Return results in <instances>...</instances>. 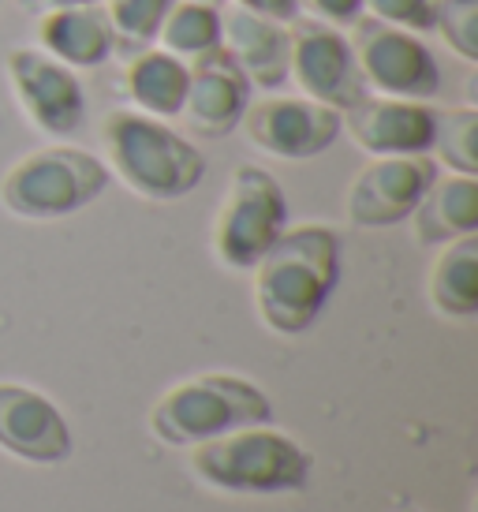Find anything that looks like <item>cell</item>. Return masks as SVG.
<instances>
[{"label":"cell","mask_w":478,"mask_h":512,"mask_svg":"<svg viewBox=\"0 0 478 512\" xmlns=\"http://www.w3.org/2000/svg\"><path fill=\"white\" fill-rule=\"evenodd\" d=\"M254 270V307L281 337L307 333L340 281V236L329 225L284 228Z\"/></svg>","instance_id":"cell-1"},{"label":"cell","mask_w":478,"mask_h":512,"mask_svg":"<svg viewBox=\"0 0 478 512\" xmlns=\"http://www.w3.org/2000/svg\"><path fill=\"white\" fill-rule=\"evenodd\" d=\"M101 143L109 169L124 180L139 199L176 202L191 195L206 176V157L180 131H172L161 116L116 109L101 124Z\"/></svg>","instance_id":"cell-2"},{"label":"cell","mask_w":478,"mask_h":512,"mask_svg":"<svg viewBox=\"0 0 478 512\" xmlns=\"http://www.w3.org/2000/svg\"><path fill=\"white\" fill-rule=\"evenodd\" d=\"M310 468L314 456L269 423L191 445V471L198 483L225 494H292L307 486Z\"/></svg>","instance_id":"cell-3"},{"label":"cell","mask_w":478,"mask_h":512,"mask_svg":"<svg viewBox=\"0 0 478 512\" xmlns=\"http://www.w3.org/2000/svg\"><path fill=\"white\" fill-rule=\"evenodd\" d=\"M273 423V400L239 374H195L157 397L150 430L165 445H198L239 427Z\"/></svg>","instance_id":"cell-4"},{"label":"cell","mask_w":478,"mask_h":512,"mask_svg":"<svg viewBox=\"0 0 478 512\" xmlns=\"http://www.w3.org/2000/svg\"><path fill=\"white\" fill-rule=\"evenodd\" d=\"M109 165L79 146H42L19 157L0 180V206L23 221H57L105 195Z\"/></svg>","instance_id":"cell-5"},{"label":"cell","mask_w":478,"mask_h":512,"mask_svg":"<svg viewBox=\"0 0 478 512\" xmlns=\"http://www.w3.org/2000/svg\"><path fill=\"white\" fill-rule=\"evenodd\" d=\"M288 228V199L262 165H239L213 217V255L228 270H251Z\"/></svg>","instance_id":"cell-6"},{"label":"cell","mask_w":478,"mask_h":512,"mask_svg":"<svg viewBox=\"0 0 478 512\" xmlns=\"http://www.w3.org/2000/svg\"><path fill=\"white\" fill-rule=\"evenodd\" d=\"M348 42L355 49L363 83L385 98L426 101L441 90V68H437L430 45H422L415 30L381 23L374 15H359L355 38Z\"/></svg>","instance_id":"cell-7"},{"label":"cell","mask_w":478,"mask_h":512,"mask_svg":"<svg viewBox=\"0 0 478 512\" xmlns=\"http://www.w3.org/2000/svg\"><path fill=\"white\" fill-rule=\"evenodd\" d=\"M288 79H296L303 98L322 101L329 109H352L366 94V83L355 64L352 42L329 23L292 19L288 30Z\"/></svg>","instance_id":"cell-8"},{"label":"cell","mask_w":478,"mask_h":512,"mask_svg":"<svg viewBox=\"0 0 478 512\" xmlns=\"http://www.w3.org/2000/svg\"><path fill=\"white\" fill-rule=\"evenodd\" d=\"M4 72H8V83H12L27 120L42 135L68 139V135H75V131L83 128L86 94H83V83L75 79V72H71L68 64L53 60L42 49L15 45V49H8Z\"/></svg>","instance_id":"cell-9"},{"label":"cell","mask_w":478,"mask_h":512,"mask_svg":"<svg viewBox=\"0 0 478 512\" xmlns=\"http://www.w3.org/2000/svg\"><path fill=\"white\" fill-rule=\"evenodd\" d=\"M437 180V165L426 154L374 157L348 184L344 214L355 228H389L415 214L422 195Z\"/></svg>","instance_id":"cell-10"},{"label":"cell","mask_w":478,"mask_h":512,"mask_svg":"<svg viewBox=\"0 0 478 512\" xmlns=\"http://www.w3.org/2000/svg\"><path fill=\"white\" fill-rule=\"evenodd\" d=\"M243 135L262 154L281 161H307L325 154L340 139V113L310 98H262L251 101L239 120Z\"/></svg>","instance_id":"cell-11"},{"label":"cell","mask_w":478,"mask_h":512,"mask_svg":"<svg viewBox=\"0 0 478 512\" xmlns=\"http://www.w3.org/2000/svg\"><path fill=\"white\" fill-rule=\"evenodd\" d=\"M251 105V83L228 57V49L198 53L187 64V98H183V124L198 139H228Z\"/></svg>","instance_id":"cell-12"},{"label":"cell","mask_w":478,"mask_h":512,"mask_svg":"<svg viewBox=\"0 0 478 512\" xmlns=\"http://www.w3.org/2000/svg\"><path fill=\"white\" fill-rule=\"evenodd\" d=\"M340 124L348 128L359 150L374 157H411L426 154L434 146L437 113L422 101L385 98V94H363L352 109L340 113Z\"/></svg>","instance_id":"cell-13"},{"label":"cell","mask_w":478,"mask_h":512,"mask_svg":"<svg viewBox=\"0 0 478 512\" xmlns=\"http://www.w3.org/2000/svg\"><path fill=\"white\" fill-rule=\"evenodd\" d=\"M0 449L27 464H64L71 456V427L45 393L0 382Z\"/></svg>","instance_id":"cell-14"},{"label":"cell","mask_w":478,"mask_h":512,"mask_svg":"<svg viewBox=\"0 0 478 512\" xmlns=\"http://www.w3.org/2000/svg\"><path fill=\"white\" fill-rule=\"evenodd\" d=\"M221 27H225L221 45L239 64V72L247 75V83L266 86V90L288 83V27L284 23H273L247 8H232L228 15H221Z\"/></svg>","instance_id":"cell-15"},{"label":"cell","mask_w":478,"mask_h":512,"mask_svg":"<svg viewBox=\"0 0 478 512\" xmlns=\"http://www.w3.org/2000/svg\"><path fill=\"white\" fill-rule=\"evenodd\" d=\"M38 45L68 68H101L116 53L109 15L98 4L45 12L38 19Z\"/></svg>","instance_id":"cell-16"},{"label":"cell","mask_w":478,"mask_h":512,"mask_svg":"<svg viewBox=\"0 0 478 512\" xmlns=\"http://www.w3.org/2000/svg\"><path fill=\"white\" fill-rule=\"evenodd\" d=\"M411 221H415V243L422 247H441L467 232H478V180L460 172L437 176L415 206Z\"/></svg>","instance_id":"cell-17"},{"label":"cell","mask_w":478,"mask_h":512,"mask_svg":"<svg viewBox=\"0 0 478 512\" xmlns=\"http://www.w3.org/2000/svg\"><path fill=\"white\" fill-rule=\"evenodd\" d=\"M430 303L437 314L467 322L478 314V236L467 232L460 240L441 243V255L430 266Z\"/></svg>","instance_id":"cell-18"},{"label":"cell","mask_w":478,"mask_h":512,"mask_svg":"<svg viewBox=\"0 0 478 512\" xmlns=\"http://www.w3.org/2000/svg\"><path fill=\"white\" fill-rule=\"evenodd\" d=\"M127 98L139 105V113L150 116H180L187 98V64L165 49H142L124 68Z\"/></svg>","instance_id":"cell-19"},{"label":"cell","mask_w":478,"mask_h":512,"mask_svg":"<svg viewBox=\"0 0 478 512\" xmlns=\"http://www.w3.org/2000/svg\"><path fill=\"white\" fill-rule=\"evenodd\" d=\"M221 8L206 0H176L165 15V23L157 30V42L172 57H198L221 49Z\"/></svg>","instance_id":"cell-20"},{"label":"cell","mask_w":478,"mask_h":512,"mask_svg":"<svg viewBox=\"0 0 478 512\" xmlns=\"http://www.w3.org/2000/svg\"><path fill=\"white\" fill-rule=\"evenodd\" d=\"M172 4L176 0H109L105 15H109V27H113L116 53L135 57L142 49H150Z\"/></svg>","instance_id":"cell-21"},{"label":"cell","mask_w":478,"mask_h":512,"mask_svg":"<svg viewBox=\"0 0 478 512\" xmlns=\"http://www.w3.org/2000/svg\"><path fill=\"white\" fill-rule=\"evenodd\" d=\"M437 157L460 176H475L478 172V113L475 109H452V113L437 116L434 124V146Z\"/></svg>","instance_id":"cell-22"},{"label":"cell","mask_w":478,"mask_h":512,"mask_svg":"<svg viewBox=\"0 0 478 512\" xmlns=\"http://www.w3.org/2000/svg\"><path fill=\"white\" fill-rule=\"evenodd\" d=\"M434 30L467 64L478 60V0H434Z\"/></svg>","instance_id":"cell-23"},{"label":"cell","mask_w":478,"mask_h":512,"mask_svg":"<svg viewBox=\"0 0 478 512\" xmlns=\"http://www.w3.org/2000/svg\"><path fill=\"white\" fill-rule=\"evenodd\" d=\"M363 12L404 30H434V0H363Z\"/></svg>","instance_id":"cell-24"},{"label":"cell","mask_w":478,"mask_h":512,"mask_svg":"<svg viewBox=\"0 0 478 512\" xmlns=\"http://www.w3.org/2000/svg\"><path fill=\"white\" fill-rule=\"evenodd\" d=\"M307 8L329 23H355L363 15V0H307Z\"/></svg>","instance_id":"cell-25"},{"label":"cell","mask_w":478,"mask_h":512,"mask_svg":"<svg viewBox=\"0 0 478 512\" xmlns=\"http://www.w3.org/2000/svg\"><path fill=\"white\" fill-rule=\"evenodd\" d=\"M236 8L266 15L273 23H292V19H299V0H236Z\"/></svg>","instance_id":"cell-26"},{"label":"cell","mask_w":478,"mask_h":512,"mask_svg":"<svg viewBox=\"0 0 478 512\" xmlns=\"http://www.w3.org/2000/svg\"><path fill=\"white\" fill-rule=\"evenodd\" d=\"M23 12L45 15V12H60V8H86V4H98V0H15Z\"/></svg>","instance_id":"cell-27"},{"label":"cell","mask_w":478,"mask_h":512,"mask_svg":"<svg viewBox=\"0 0 478 512\" xmlns=\"http://www.w3.org/2000/svg\"><path fill=\"white\" fill-rule=\"evenodd\" d=\"M206 4H217V0H206Z\"/></svg>","instance_id":"cell-28"}]
</instances>
